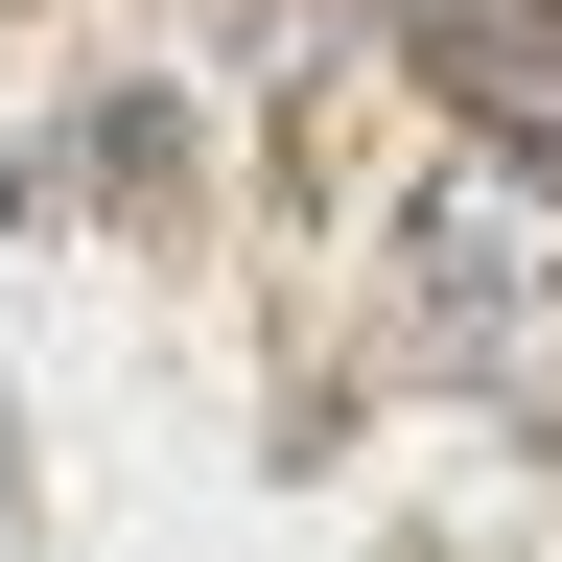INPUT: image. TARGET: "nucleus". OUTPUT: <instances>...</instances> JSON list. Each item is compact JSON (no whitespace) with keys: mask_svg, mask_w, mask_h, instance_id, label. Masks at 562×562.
I'll return each instance as SVG.
<instances>
[{"mask_svg":"<svg viewBox=\"0 0 562 562\" xmlns=\"http://www.w3.org/2000/svg\"><path fill=\"white\" fill-rule=\"evenodd\" d=\"M375 24L492 165H562V0H375Z\"/></svg>","mask_w":562,"mask_h":562,"instance_id":"nucleus-1","label":"nucleus"}]
</instances>
